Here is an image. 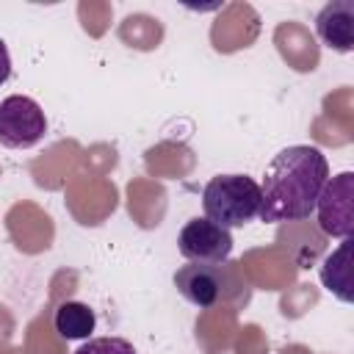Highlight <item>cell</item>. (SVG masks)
<instances>
[{"instance_id": "cell-8", "label": "cell", "mask_w": 354, "mask_h": 354, "mask_svg": "<svg viewBox=\"0 0 354 354\" xmlns=\"http://www.w3.org/2000/svg\"><path fill=\"white\" fill-rule=\"evenodd\" d=\"M53 324H55V332H58L61 337H66V340H83V337H88V335L94 332L97 315H94V310H91L88 304H83V301H64V304L55 310Z\"/></svg>"}, {"instance_id": "cell-5", "label": "cell", "mask_w": 354, "mask_h": 354, "mask_svg": "<svg viewBox=\"0 0 354 354\" xmlns=\"http://www.w3.org/2000/svg\"><path fill=\"white\" fill-rule=\"evenodd\" d=\"M354 174L340 171L337 177H329L321 196H318V224L332 238H351L354 227Z\"/></svg>"}, {"instance_id": "cell-7", "label": "cell", "mask_w": 354, "mask_h": 354, "mask_svg": "<svg viewBox=\"0 0 354 354\" xmlns=\"http://www.w3.org/2000/svg\"><path fill=\"white\" fill-rule=\"evenodd\" d=\"M318 39L335 53L354 50V3L351 0H332L315 17Z\"/></svg>"}, {"instance_id": "cell-11", "label": "cell", "mask_w": 354, "mask_h": 354, "mask_svg": "<svg viewBox=\"0 0 354 354\" xmlns=\"http://www.w3.org/2000/svg\"><path fill=\"white\" fill-rule=\"evenodd\" d=\"M8 77H11V55H8L6 41L0 39V86H3Z\"/></svg>"}, {"instance_id": "cell-9", "label": "cell", "mask_w": 354, "mask_h": 354, "mask_svg": "<svg viewBox=\"0 0 354 354\" xmlns=\"http://www.w3.org/2000/svg\"><path fill=\"white\" fill-rule=\"evenodd\" d=\"M348 243L351 238H343L340 249L329 254L321 266V282L329 293H335L340 301H351V277H348Z\"/></svg>"}, {"instance_id": "cell-6", "label": "cell", "mask_w": 354, "mask_h": 354, "mask_svg": "<svg viewBox=\"0 0 354 354\" xmlns=\"http://www.w3.org/2000/svg\"><path fill=\"white\" fill-rule=\"evenodd\" d=\"M224 274L218 266H207V263H188L183 268L174 271V288L177 293L191 301L199 310H210L221 301L224 293Z\"/></svg>"}, {"instance_id": "cell-4", "label": "cell", "mask_w": 354, "mask_h": 354, "mask_svg": "<svg viewBox=\"0 0 354 354\" xmlns=\"http://www.w3.org/2000/svg\"><path fill=\"white\" fill-rule=\"evenodd\" d=\"M177 252L188 263H207L218 266L230 257L232 252V235L230 230L213 224L210 218H191L177 235Z\"/></svg>"}, {"instance_id": "cell-10", "label": "cell", "mask_w": 354, "mask_h": 354, "mask_svg": "<svg viewBox=\"0 0 354 354\" xmlns=\"http://www.w3.org/2000/svg\"><path fill=\"white\" fill-rule=\"evenodd\" d=\"M72 354H138V351L124 337H91Z\"/></svg>"}, {"instance_id": "cell-3", "label": "cell", "mask_w": 354, "mask_h": 354, "mask_svg": "<svg viewBox=\"0 0 354 354\" xmlns=\"http://www.w3.org/2000/svg\"><path fill=\"white\" fill-rule=\"evenodd\" d=\"M47 133L41 105L25 94H11L0 102V144L8 149H28Z\"/></svg>"}, {"instance_id": "cell-1", "label": "cell", "mask_w": 354, "mask_h": 354, "mask_svg": "<svg viewBox=\"0 0 354 354\" xmlns=\"http://www.w3.org/2000/svg\"><path fill=\"white\" fill-rule=\"evenodd\" d=\"M329 180L326 155L310 144L279 149L266 166L260 183V218L268 224L301 221L315 213L318 196Z\"/></svg>"}, {"instance_id": "cell-2", "label": "cell", "mask_w": 354, "mask_h": 354, "mask_svg": "<svg viewBox=\"0 0 354 354\" xmlns=\"http://www.w3.org/2000/svg\"><path fill=\"white\" fill-rule=\"evenodd\" d=\"M205 218L232 230L249 224L260 213V183L249 174H216L202 191Z\"/></svg>"}]
</instances>
